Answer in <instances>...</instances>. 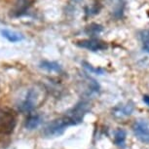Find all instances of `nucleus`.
<instances>
[{
	"label": "nucleus",
	"instance_id": "f257e3e1",
	"mask_svg": "<svg viewBox=\"0 0 149 149\" xmlns=\"http://www.w3.org/2000/svg\"><path fill=\"white\" fill-rule=\"evenodd\" d=\"M89 110V103L85 102H81L78 104H76L75 107H73L71 110H69L63 118L68 124V126H74L78 125L83 121L84 116Z\"/></svg>",
	"mask_w": 149,
	"mask_h": 149
},
{
	"label": "nucleus",
	"instance_id": "f03ea898",
	"mask_svg": "<svg viewBox=\"0 0 149 149\" xmlns=\"http://www.w3.org/2000/svg\"><path fill=\"white\" fill-rule=\"evenodd\" d=\"M67 127H69V126L63 117L60 118V119H56L45 128L44 136L46 137L58 136L64 133Z\"/></svg>",
	"mask_w": 149,
	"mask_h": 149
},
{
	"label": "nucleus",
	"instance_id": "7ed1b4c3",
	"mask_svg": "<svg viewBox=\"0 0 149 149\" xmlns=\"http://www.w3.org/2000/svg\"><path fill=\"white\" fill-rule=\"evenodd\" d=\"M133 131L136 136L143 143H149V125L145 121H137L134 123Z\"/></svg>",
	"mask_w": 149,
	"mask_h": 149
},
{
	"label": "nucleus",
	"instance_id": "20e7f679",
	"mask_svg": "<svg viewBox=\"0 0 149 149\" xmlns=\"http://www.w3.org/2000/svg\"><path fill=\"white\" fill-rule=\"evenodd\" d=\"M76 44L77 46L83 48V49H87L92 52L102 51V50H104L107 48L104 42L97 40V39H84V40L78 41Z\"/></svg>",
	"mask_w": 149,
	"mask_h": 149
},
{
	"label": "nucleus",
	"instance_id": "39448f33",
	"mask_svg": "<svg viewBox=\"0 0 149 149\" xmlns=\"http://www.w3.org/2000/svg\"><path fill=\"white\" fill-rule=\"evenodd\" d=\"M36 100H37V93L33 89H30L26 94V97L19 105V110L22 112H30L33 110L36 105Z\"/></svg>",
	"mask_w": 149,
	"mask_h": 149
},
{
	"label": "nucleus",
	"instance_id": "423d86ee",
	"mask_svg": "<svg viewBox=\"0 0 149 149\" xmlns=\"http://www.w3.org/2000/svg\"><path fill=\"white\" fill-rule=\"evenodd\" d=\"M42 123V117L38 114L29 115V118L26 121V128L27 130L32 131L34 129L38 128Z\"/></svg>",
	"mask_w": 149,
	"mask_h": 149
},
{
	"label": "nucleus",
	"instance_id": "0eeeda50",
	"mask_svg": "<svg viewBox=\"0 0 149 149\" xmlns=\"http://www.w3.org/2000/svg\"><path fill=\"white\" fill-rule=\"evenodd\" d=\"M1 34L4 38H6L9 42H12V43H16V42H19L24 39V36L19 33L13 31V30H9V29H3L1 30Z\"/></svg>",
	"mask_w": 149,
	"mask_h": 149
},
{
	"label": "nucleus",
	"instance_id": "6e6552de",
	"mask_svg": "<svg viewBox=\"0 0 149 149\" xmlns=\"http://www.w3.org/2000/svg\"><path fill=\"white\" fill-rule=\"evenodd\" d=\"M126 139H127V133L123 129H118L114 133V142L115 144L119 147L124 148L126 143Z\"/></svg>",
	"mask_w": 149,
	"mask_h": 149
},
{
	"label": "nucleus",
	"instance_id": "1a4fd4ad",
	"mask_svg": "<svg viewBox=\"0 0 149 149\" xmlns=\"http://www.w3.org/2000/svg\"><path fill=\"white\" fill-rule=\"evenodd\" d=\"M40 67L51 72H58L61 70V66L58 63H56V61H43L40 63Z\"/></svg>",
	"mask_w": 149,
	"mask_h": 149
},
{
	"label": "nucleus",
	"instance_id": "9d476101",
	"mask_svg": "<svg viewBox=\"0 0 149 149\" xmlns=\"http://www.w3.org/2000/svg\"><path fill=\"white\" fill-rule=\"evenodd\" d=\"M133 110H134V105L132 104V103H128L127 105H123L122 107L117 108L116 110H115L114 114L119 117L128 116V115H130L132 112H133Z\"/></svg>",
	"mask_w": 149,
	"mask_h": 149
},
{
	"label": "nucleus",
	"instance_id": "9b49d317",
	"mask_svg": "<svg viewBox=\"0 0 149 149\" xmlns=\"http://www.w3.org/2000/svg\"><path fill=\"white\" fill-rule=\"evenodd\" d=\"M140 37H141L143 50L149 54V30H142L141 33H140Z\"/></svg>",
	"mask_w": 149,
	"mask_h": 149
},
{
	"label": "nucleus",
	"instance_id": "f8f14e48",
	"mask_svg": "<svg viewBox=\"0 0 149 149\" xmlns=\"http://www.w3.org/2000/svg\"><path fill=\"white\" fill-rule=\"evenodd\" d=\"M83 64L85 65V67L87 69H89L91 72H95V73H97V74H102L103 73V70L102 69H100V68H94L91 64H89V63H83Z\"/></svg>",
	"mask_w": 149,
	"mask_h": 149
},
{
	"label": "nucleus",
	"instance_id": "ddd939ff",
	"mask_svg": "<svg viewBox=\"0 0 149 149\" xmlns=\"http://www.w3.org/2000/svg\"><path fill=\"white\" fill-rule=\"evenodd\" d=\"M143 102L149 106V97L148 95H143Z\"/></svg>",
	"mask_w": 149,
	"mask_h": 149
}]
</instances>
